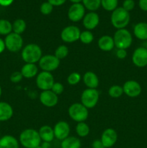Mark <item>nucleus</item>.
<instances>
[{
  "label": "nucleus",
  "instance_id": "obj_14",
  "mask_svg": "<svg viewBox=\"0 0 147 148\" xmlns=\"http://www.w3.org/2000/svg\"><path fill=\"white\" fill-rule=\"evenodd\" d=\"M53 132H54L55 138L57 140H65L69 137L71 129L70 126L66 121H59L55 124L53 127Z\"/></svg>",
  "mask_w": 147,
  "mask_h": 148
},
{
  "label": "nucleus",
  "instance_id": "obj_20",
  "mask_svg": "<svg viewBox=\"0 0 147 148\" xmlns=\"http://www.w3.org/2000/svg\"><path fill=\"white\" fill-rule=\"evenodd\" d=\"M14 111L10 103L4 101L0 102V122L7 121L12 117Z\"/></svg>",
  "mask_w": 147,
  "mask_h": 148
},
{
  "label": "nucleus",
  "instance_id": "obj_18",
  "mask_svg": "<svg viewBox=\"0 0 147 148\" xmlns=\"http://www.w3.org/2000/svg\"><path fill=\"white\" fill-rule=\"evenodd\" d=\"M82 80L86 88H91V89H97L99 83L97 75L95 72H91V71L85 72L84 75L82 77Z\"/></svg>",
  "mask_w": 147,
  "mask_h": 148
},
{
  "label": "nucleus",
  "instance_id": "obj_47",
  "mask_svg": "<svg viewBox=\"0 0 147 148\" xmlns=\"http://www.w3.org/2000/svg\"><path fill=\"white\" fill-rule=\"evenodd\" d=\"M1 93H2V90H1V86H0V97H1Z\"/></svg>",
  "mask_w": 147,
  "mask_h": 148
},
{
  "label": "nucleus",
  "instance_id": "obj_35",
  "mask_svg": "<svg viewBox=\"0 0 147 148\" xmlns=\"http://www.w3.org/2000/svg\"><path fill=\"white\" fill-rule=\"evenodd\" d=\"M53 6L50 4L48 1H45L42 3L40 7V11L43 15H48L53 12Z\"/></svg>",
  "mask_w": 147,
  "mask_h": 148
},
{
  "label": "nucleus",
  "instance_id": "obj_45",
  "mask_svg": "<svg viewBox=\"0 0 147 148\" xmlns=\"http://www.w3.org/2000/svg\"><path fill=\"white\" fill-rule=\"evenodd\" d=\"M40 146H41L43 148H50L51 147L50 143H48V142H41Z\"/></svg>",
  "mask_w": 147,
  "mask_h": 148
},
{
  "label": "nucleus",
  "instance_id": "obj_39",
  "mask_svg": "<svg viewBox=\"0 0 147 148\" xmlns=\"http://www.w3.org/2000/svg\"><path fill=\"white\" fill-rule=\"evenodd\" d=\"M127 51L125 49H117L116 56L119 59H124L127 56Z\"/></svg>",
  "mask_w": 147,
  "mask_h": 148
},
{
  "label": "nucleus",
  "instance_id": "obj_40",
  "mask_svg": "<svg viewBox=\"0 0 147 148\" xmlns=\"http://www.w3.org/2000/svg\"><path fill=\"white\" fill-rule=\"evenodd\" d=\"M47 1H48L53 7H60V6L65 4L66 0H48Z\"/></svg>",
  "mask_w": 147,
  "mask_h": 148
},
{
  "label": "nucleus",
  "instance_id": "obj_32",
  "mask_svg": "<svg viewBox=\"0 0 147 148\" xmlns=\"http://www.w3.org/2000/svg\"><path fill=\"white\" fill-rule=\"evenodd\" d=\"M123 94L122 87L118 85H112L108 90V95L112 98H118Z\"/></svg>",
  "mask_w": 147,
  "mask_h": 148
},
{
  "label": "nucleus",
  "instance_id": "obj_34",
  "mask_svg": "<svg viewBox=\"0 0 147 148\" xmlns=\"http://www.w3.org/2000/svg\"><path fill=\"white\" fill-rule=\"evenodd\" d=\"M82 79V77L79 72H74L69 74L67 77V82L70 85H76L80 82Z\"/></svg>",
  "mask_w": 147,
  "mask_h": 148
},
{
  "label": "nucleus",
  "instance_id": "obj_10",
  "mask_svg": "<svg viewBox=\"0 0 147 148\" xmlns=\"http://www.w3.org/2000/svg\"><path fill=\"white\" fill-rule=\"evenodd\" d=\"M81 30L77 26L69 25L61 32V38L65 43H71L79 40Z\"/></svg>",
  "mask_w": 147,
  "mask_h": 148
},
{
  "label": "nucleus",
  "instance_id": "obj_27",
  "mask_svg": "<svg viewBox=\"0 0 147 148\" xmlns=\"http://www.w3.org/2000/svg\"><path fill=\"white\" fill-rule=\"evenodd\" d=\"M76 132L79 137H85L90 132V128L85 121L77 123L76 126Z\"/></svg>",
  "mask_w": 147,
  "mask_h": 148
},
{
  "label": "nucleus",
  "instance_id": "obj_16",
  "mask_svg": "<svg viewBox=\"0 0 147 148\" xmlns=\"http://www.w3.org/2000/svg\"><path fill=\"white\" fill-rule=\"evenodd\" d=\"M40 103L42 105L48 108H52L57 105L59 102V98L58 95H56L51 90H45L42 91L39 96Z\"/></svg>",
  "mask_w": 147,
  "mask_h": 148
},
{
  "label": "nucleus",
  "instance_id": "obj_8",
  "mask_svg": "<svg viewBox=\"0 0 147 148\" xmlns=\"http://www.w3.org/2000/svg\"><path fill=\"white\" fill-rule=\"evenodd\" d=\"M60 62L61 61L54 55L46 54L42 56L39 61V67L42 71L52 72L59 68L60 66Z\"/></svg>",
  "mask_w": 147,
  "mask_h": 148
},
{
  "label": "nucleus",
  "instance_id": "obj_43",
  "mask_svg": "<svg viewBox=\"0 0 147 148\" xmlns=\"http://www.w3.org/2000/svg\"><path fill=\"white\" fill-rule=\"evenodd\" d=\"M14 0H0V5L1 7H9L13 3Z\"/></svg>",
  "mask_w": 147,
  "mask_h": 148
},
{
  "label": "nucleus",
  "instance_id": "obj_50",
  "mask_svg": "<svg viewBox=\"0 0 147 148\" xmlns=\"http://www.w3.org/2000/svg\"><path fill=\"white\" fill-rule=\"evenodd\" d=\"M22 148H24V147H22Z\"/></svg>",
  "mask_w": 147,
  "mask_h": 148
},
{
  "label": "nucleus",
  "instance_id": "obj_4",
  "mask_svg": "<svg viewBox=\"0 0 147 148\" xmlns=\"http://www.w3.org/2000/svg\"><path fill=\"white\" fill-rule=\"evenodd\" d=\"M112 38L115 43V47H116L117 49L127 50L132 45V34L126 28L117 30Z\"/></svg>",
  "mask_w": 147,
  "mask_h": 148
},
{
  "label": "nucleus",
  "instance_id": "obj_1",
  "mask_svg": "<svg viewBox=\"0 0 147 148\" xmlns=\"http://www.w3.org/2000/svg\"><path fill=\"white\" fill-rule=\"evenodd\" d=\"M38 131L33 129L23 130L19 137V143L24 148H35L41 144Z\"/></svg>",
  "mask_w": 147,
  "mask_h": 148
},
{
  "label": "nucleus",
  "instance_id": "obj_15",
  "mask_svg": "<svg viewBox=\"0 0 147 148\" xmlns=\"http://www.w3.org/2000/svg\"><path fill=\"white\" fill-rule=\"evenodd\" d=\"M100 140L105 148H110L115 145L118 140V133L114 129H106L101 135Z\"/></svg>",
  "mask_w": 147,
  "mask_h": 148
},
{
  "label": "nucleus",
  "instance_id": "obj_24",
  "mask_svg": "<svg viewBox=\"0 0 147 148\" xmlns=\"http://www.w3.org/2000/svg\"><path fill=\"white\" fill-rule=\"evenodd\" d=\"M19 141L12 135H4L0 138V148H19Z\"/></svg>",
  "mask_w": 147,
  "mask_h": 148
},
{
  "label": "nucleus",
  "instance_id": "obj_25",
  "mask_svg": "<svg viewBox=\"0 0 147 148\" xmlns=\"http://www.w3.org/2000/svg\"><path fill=\"white\" fill-rule=\"evenodd\" d=\"M81 141L79 138L74 136H69L65 140H62L61 147V148H80Z\"/></svg>",
  "mask_w": 147,
  "mask_h": 148
},
{
  "label": "nucleus",
  "instance_id": "obj_2",
  "mask_svg": "<svg viewBox=\"0 0 147 148\" xmlns=\"http://www.w3.org/2000/svg\"><path fill=\"white\" fill-rule=\"evenodd\" d=\"M21 56L25 63L36 64L43 56V52L40 46L36 43H29L22 48Z\"/></svg>",
  "mask_w": 147,
  "mask_h": 148
},
{
  "label": "nucleus",
  "instance_id": "obj_12",
  "mask_svg": "<svg viewBox=\"0 0 147 148\" xmlns=\"http://www.w3.org/2000/svg\"><path fill=\"white\" fill-rule=\"evenodd\" d=\"M122 87L123 93L130 98H136L139 96L142 91L141 85L133 79L126 81Z\"/></svg>",
  "mask_w": 147,
  "mask_h": 148
},
{
  "label": "nucleus",
  "instance_id": "obj_9",
  "mask_svg": "<svg viewBox=\"0 0 147 148\" xmlns=\"http://www.w3.org/2000/svg\"><path fill=\"white\" fill-rule=\"evenodd\" d=\"M54 77L51 72L42 71L36 76V86L42 91L50 90L54 84Z\"/></svg>",
  "mask_w": 147,
  "mask_h": 148
},
{
  "label": "nucleus",
  "instance_id": "obj_49",
  "mask_svg": "<svg viewBox=\"0 0 147 148\" xmlns=\"http://www.w3.org/2000/svg\"><path fill=\"white\" fill-rule=\"evenodd\" d=\"M145 48H146V49H147V42H146V46H145Z\"/></svg>",
  "mask_w": 147,
  "mask_h": 148
},
{
  "label": "nucleus",
  "instance_id": "obj_7",
  "mask_svg": "<svg viewBox=\"0 0 147 148\" xmlns=\"http://www.w3.org/2000/svg\"><path fill=\"white\" fill-rule=\"evenodd\" d=\"M4 43L6 49L12 53L20 51L23 48V38L22 36L13 32L6 36Z\"/></svg>",
  "mask_w": 147,
  "mask_h": 148
},
{
  "label": "nucleus",
  "instance_id": "obj_23",
  "mask_svg": "<svg viewBox=\"0 0 147 148\" xmlns=\"http://www.w3.org/2000/svg\"><path fill=\"white\" fill-rule=\"evenodd\" d=\"M133 34L136 38L141 40H147V23L140 22L135 25Z\"/></svg>",
  "mask_w": 147,
  "mask_h": 148
},
{
  "label": "nucleus",
  "instance_id": "obj_19",
  "mask_svg": "<svg viewBox=\"0 0 147 148\" xmlns=\"http://www.w3.org/2000/svg\"><path fill=\"white\" fill-rule=\"evenodd\" d=\"M98 47L102 51H110L115 47L113 38L108 35L101 36L97 42Z\"/></svg>",
  "mask_w": 147,
  "mask_h": 148
},
{
  "label": "nucleus",
  "instance_id": "obj_17",
  "mask_svg": "<svg viewBox=\"0 0 147 148\" xmlns=\"http://www.w3.org/2000/svg\"><path fill=\"white\" fill-rule=\"evenodd\" d=\"M99 23V14L95 12H89L85 14L83 20H82V24L84 27L87 30H92L96 28Z\"/></svg>",
  "mask_w": 147,
  "mask_h": 148
},
{
  "label": "nucleus",
  "instance_id": "obj_22",
  "mask_svg": "<svg viewBox=\"0 0 147 148\" xmlns=\"http://www.w3.org/2000/svg\"><path fill=\"white\" fill-rule=\"evenodd\" d=\"M39 135L42 142L51 143L55 138L53 129L48 125H43L39 129Z\"/></svg>",
  "mask_w": 147,
  "mask_h": 148
},
{
  "label": "nucleus",
  "instance_id": "obj_33",
  "mask_svg": "<svg viewBox=\"0 0 147 148\" xmlns=\"http://www.w3.org/2000/svg\"><path fill=\"white\" fill-rule=\"evenodd\" d=\"M79 40L84 44H89L94 40V35L90 30H84L81 32Z\"/></svg>",
  "mask_w": 147,
  "mask_h": 148
},
{
  "label": "nucleus",
  "instance_id": "obj_44",
  "mask_svg": "<svg viewBox=\"0 0 147 148\" xmlns=\"http://www.w3.org/2000/svg\"><path fill=\"white\" fill-rule=\"evenodd\" d=\"M6 49L5 43H4V40L0 38V53H3L4 50Z\"/></svg>",
  "mask_w": 147,
  "mask_h": 148
},
{
  "label": "nucleus",
  "instance_id": "obj_48",
  "mask_svg": "<svg viewBox=\"0 0 147 148\" xmlns=\"http://www.w3.org/2000/svg\"><path fill=\"white\" fill-rule=\"evenodd\" d=\"M35 148H43V147H42L41 146H40V145L37 146V147H35Z\"/></svg>",
  "mask_w": 147,
  "mask_h": 148
},
{
  "label": "nucleus",
  "instance_id": "obj_37",
  "mask_svg": "<svg viewBox=\"0 0 147 148\" xmlns=\"http://www.w3.org/2000/svg\"><path fill=\"white\" fill-rule=\"evenodd\" d=\"M122 7L129 12L132 11L135 7V1L133 0H124Z\"/></svg>",
  "mask_w": 147,
  "mask_h": 148
},
{
  "label": "nucleus",
  "instance_id": "obj_21",
  "mask_svg": "<svg viewBox=\"0 0 147 148\" xmlns=\"http://www.w3.org/2000/svg\"><path fill=\"white\" fill-rule=\"evenodd\" d=\"M20 72L22 75V77L27 79H31L35 77L38 74V67L36 66L35 64L25 63L22 67Z\"/></svg>",
  "mask_w": 147,
  "mask_h": 148
},
{
  "label": "nucleus",
  "instance_id": "obj_28",
  "mask_svg": "<svg viewBox=\"0 0 147 148\" xmlns=\"http://www.w3.org/2000/svg\"><path fill=\"white\" fill-rule=\"evenodd\" d=\"M12 32V24L9 20L0 19V35L7 36Z\"/></svg>",
  "mask_w": 147,
  "mask_h": 148
},
{
  "label": "nucleus",
  "instance_id": "obj_11",
  "mask_svg": "<svg viewBox=\"0 0 147 148\" xmlns=\"http://www.w3.org/2000/svg\"><path fill=\"white\" fill-rule=\"evenodd\" d=\"M85 7L82 3L72 4L68 10V18L73 23H77L83 20L85 15Z\"/></svg>",
  "mask_w": 147,
  "mask_h": 148
},
{
  "label": "nucleus",
  "instance_id": "obj_42",
  "mask_svg": "<svg viewBox=\"0 0 147 148\" xmlns=\"http://www.w3.org/2000/svg\"><path fill=\"white\" fill-rule=\"evenodd\" d=\"M92 148H105L100 140H94L92 144Z\"/></svg>",
  "mask_w": 147,
  "mask_h": 148
},
{
  "label": "nucleus",
  "instance_id": "obj_36",
  "mask_svg": "<svg viewBox=\"0 0 147 148\" xmlns=\"http://www.w3.org/2000/svg\"><path fill=\"white\" fill-rule=\"evenodd\" d=\"M63 90H64V87H63V84L59 82H55L50 90L54 92L56 95H59L63 92Z\"/></svg>",
  "mask_w": 147,
  "mask_h": 148
},
{
  "label": "nucleus",
  "instance_id": "obj_3",
  "mask_svg": "<svg viewBox=\"0 0 147 148\" xmlns=\"http://www.w3.org/2000/svg\"><path fill=\"white\" fill-rule=\"evenodd\" d=\"M130 20V13L124 10L122 7H118L112 12L110 17L111 24L117 30L125 28L129 24Z\"/></svg>",
  "mask_w": 147,
  "mask_h": 148
},
{
  "label": "nucleus",
  "instance_id": "obj_38",
  "mask_svg": "<svg viewBox=\"0 0 147 148\" xmlns=\"http://www.w3.org/2000/svg\"><path fill=\"white\" fill-rule=\"evenodd\" d=\"M22 75L20 72H14L10 75V81L13 83H19L22 79Z\"/></svg>",
  "mask_w": 147,
  "mask_h": 148
},
{
  "label": "nucleus",
  "instance_id": "obj_30",
  "mask_svg": "<svg viewBox=\"0 0 147 148\" xmlns=\"http://www.w3.org/2000/svg\"><path fill=\"white\" fill-rule=\"evenodd\" d=\"M118 0H101V7L105 10L112 12L118 8Z\"/></svg>",
  "mask_w": 147,
  "mask_h": 148
},
{
  "label": "nucleus",
  "instance_id": "obj_41",
  "mask_svg": "<svg viewBox=\"0 0 147 148\" xmlns=\"http://www.w3.org/2000/svg\"><path fill=\"white\" fill-rule=\"evenodd\" d=\"M138 6L142 11L147 12V0H139Z\"/></svg>",
  "mask_w": 147,
  "mask_h": 148
},
{
  "label": "nucleus",
  "instance_id": "obj_13",
  "mask_svg": "<svg viewBox=\"0 0 147 148\" xmlns=\"http://www.w3.org/2000/svg\"><path fill=\"white\" fill-rule=\"evenodd\" d=\"M132 62L139 68L147 66V49L145 47H138L134 50L132 54Z\"/></svg>",
  "mask_w": 147,
  "mask_h": 148
},
{
  "label": "nucleus",
  "instance_id": "obj_31",
  "mask_svg": "<svg viewBox=\"0 0 147 148\" xmlns=\"http://www.w3.org/2000/svg\"><path fill=\"white\" fill-rule=\"evenodd\" d=\"M53 55L60 61L65 59L69 55V48L65 45H60L56 48Z\"/></svg>",
  "mask_w": 147,
  "mask_h": 148
},
{
  "label": "nucleus",
  "instance_id": "obj_6",
  "mask_svg": "<svg viewBox=\"0 0 147 148\" xmlns=\"http://www.w3.org/2000/svg\"><path fill=\"white\" fill-rule=\"evenodd\" d=\"M99 98V92L97 89L86 88L81 95V103L87 109L95 108Z\"/></svg>",
  "mask_w": 147,
  "mask_h": 148
},
{
  "label": "nucleus",
  "instance_id": "obj_5",
  "mask_svg": "<svg viewBox=\"0 0 147 148\" xmlns=\"http://www.w3.org/2000/svg\"><path fill=\"white\" fill-rule=\"evenodd\" d=\"M69 117L76 122H83L89 116V109L81 103H74L69 106L68 109Z\"/></svg>",
  "mask_w": 147,
  "mask_h": 148
},
{
  "label": "nucleus",
  "instance_id": "obj_46",
  "mask_svg": "<svg viewBox=\"0 0 147 148\" xmlns=\"http://www.w3.org/2000/svg\"><path fill=\"white\" fill-rule=\"evenodd\" d=\"M69 1L73 4H79V3L82 2V0H69Z\"/></svg>",
  "mask_w": 147,
  "mask_h": 148
},
{
  "label": "nucleus",
  "instance_id": "obj_26",
  "mask_svg": "<svg viewBox=\"0 0 147 148\" xmlns=\"http://www.w3.org/2000/svg\"><path fill=\"white\" fill-rule=\"evenodd\" d=\"M27 28L26 22L23 19H17L12 23V32L17 34L21 35Z\"/></svg>",
  "mask_w": 147,
  "mask_h": 148
},
{
  "label": "nucleus",
  "instance_id": "obj_29",
  "mask_svg": "<svg viewBox=\"0 0 147 148\" xmlns=\"http://www.w3.org/2000/svg\"><path fill=\"white\" fill-rule=\"evenodd\" d=\"M85 9L90 12H95L101 7V0H82Z\"/></svg>",
  "mask_w": 147,
  "mask_h": 148
}]
</instances>
